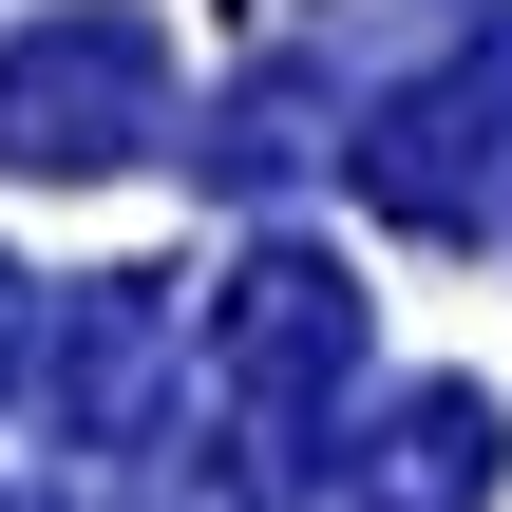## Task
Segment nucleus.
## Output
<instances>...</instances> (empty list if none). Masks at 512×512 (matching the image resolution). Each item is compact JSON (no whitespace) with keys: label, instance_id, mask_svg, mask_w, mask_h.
Segmentation results:
<instances>
[{"label":"nucleus","instance_id":"f257e3e1","mask_svg":"<svg viewBox=\"0 0 512 512\" xmlns=\"http://www.w3.org/2000/svg\"><path fill=\"white\" fill-rule=\"evenodd\" d=\"M475 171H512V19L456 38V76L380 133V209L399 228H475Z\"/></svg>","mask_w":512,"mask_h":512},{"label":"nucleus","instance_id":"f03ea898","mask_svg":"<svg viewBox=\"0 0 512 512\" xmlns=\"http://www.w3.org/2000/svg\"><path fill=\"white\" fill-rule=\"evenodd\" d=\"M133 114H152V38L133 19H76V38H38L0 76V152H57V171H95Z\"/></svg>","mask_w":512,"mask_h":512},{"label":"nucleus","instance_id":"7ed1b4c3","mask_svg":"<svg viewBox=\"0 0 512 512\" xmlns=\"http://www.w3.org/2000/svg\"><path fill=\"white\" fill-rule=\"evenodd\" d=\"M494 456H512L494 399H475V380H418V399H399V437L361 456V512H475V494H494Z\"/></svg>","mask_w":512,"mask_h":512}]
</instances>
